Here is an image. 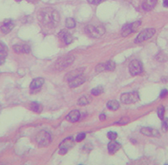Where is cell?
<instances>
[{
	"label": "cell",
	"instance_id": "4fadbf2b",
	"mask_svg": "<svg viewBox=\"0 0 168 165\" xmlns=\"http://www.w3.org/2000/svg\"><path fill=\"white\" fill-rule=\"evenodd\" d=\"M140 132L142 133L143 135H145V136H148V137H160V134L159 132V131L150 128V127H142L140 129Z\"/></svg>",
	"mask_w": 168,
	"mask_h": 165
},
{
	"label": "cell",
	"instance_id": "e0dca14e",
	"mask_svg": "<svg viewBox=\"0 0 168 165\" xmlns=\"http://www.w3.org/2000/svg\"><path fill=\"white\" fill-rule=\"evenodd\" d=\"M44 83V79L43 78H36L35 80H33V81L30 83V89L31 90H37L40 89L42 85Z\"/></svg>",
	"mask_w": 168,
	"mask_h": 165
},
{
	"label": "cell",
	"instance_id": "7402d4cb",
	"mask_svg": "<svg viewBox=\"0 0 168 165\" xmlns=\"http://www.w3.org/2000/svg\"><path fill=\"white\" fill-rule=\"evenodd\" d=\"M76 26V22L73 18L68 17L66 20V27L68 29H73Z\"/></svg>",
	"mask_w": 168,
	"mask_h": 165
},
{
	"label": "cell",
	"instance_id": "9c48e42d",
	"mask_svg": "<svg viewBox=\"0 0 168 165\" xmlns=\"http://www.w3.org/2000/svg\"><path fill=\"white\" fill-rule=\"evenodd\" d=\"M73 145H74V141H73V138L72 137L66 138L64 141L60 145V153L66 154L69 149L72 148Z\"/></svg>",
	"mask_w": 168,
	"mask_h": 165
},
{
	"label": "cell",
	"instance_id": "4316f807",
	"mask_svg": "<svg viewBox=\"0 0 168 165\" xmlns=\"http://www.w3.org/2000/svg\"><path fill=\"white\" fill-rule=\"evenodd\" d=\"M104 70H106V68H105V63H99L98 65H97V67H96L97 73L103 72V71H104Z\"/></svg>",
	"mask_w": 168,
	"mask_h": 165
},
{
	"label": "cell",
	"instance_id": "e575fe53",
	"mask_svg": "<svg viewBox=\"0 0 168 165\" xmlns=\"http://www.w3.org/2000/svg\"><path fill=\"white\" fill-rule=\"evenodd\" d=\"M105 118H106V116H105V114H104V113H102V114H100V120L101 121H104Z\"/></svg>",
	"mask_w": 168,
	"mask_h": 165
},
{
	"label": "cell",
	"instance_id": "f546056e",
	"mask_svg": "<svg viewBox=\"0 0 168 165\" xmlns=\"http://www.w3.org/2000/svg\"><path fill=\"white\" fill-rule=\"evenodd\" d=\"M84 137H85V133L82 132L80 133V134H78L76 137V141L77 142H81L83 139H84Z\"/></svg>",
	"mask_w": 168,
	"mask_h": 165
},
{
	"label": "cell",
	"instance_id": "d590c367",
	"mask_svg": "<svg viewBox=\"0 0 168 165\" xmlns=\"http://www.w3.org/2000/svg\"><path fill=\"white\" fill-rule=\"evenodd\" d=\"M163 5H164L165 7L168 8V0H164L163 1Z\"/></svg>",
	"mask_w": 168,
	"mask_h": 165
},
{
	"label": "cell",
	"instance_id": "6da1fadb",
	"mask_svg": "<svg viewBox=\"0 0 168 165\" xmlns=\"http://www.w3.org/2000/svg\"><path fill=\"white\" fill-rule=\"evenodd\" d=\"M38 19L41 24L48 27H55L60 23V16L59 12L50 8H45L41 10L38 14Z\"/></svg>",
	"mask_w": 168,
	"mask_h": 165
},
{
	"label": "cell",
	"instance_id": "3957f363",
	"mask_svg": "<svg viewBox=\"0 0 168 165\" xmlns=\"http://www.w3.org/2000/svg\"><path fill=\"white\" fill-rule=\"evenodd\" d=\"M36 143L40 146H47L51 143V135L46 131H41L36 135Z\"/></svg>",
	"mask_w": 168,
	"mask_h": 165
},
{
	"label": "cell",
	"instance_id": "8d00e7d4",
	"mask_svg": "<svg viewBox=\"0 0 168 165\" xmlns=\"http://www.w3.org/2000/svg\"><path fill=\"white\" fill-rule=\"evenodd\" d=\"M0 110H1V105H0Z\"/></svg>",
	"mask_w": 168,
	"mask_h": 165
},
{
	"label": "cell",
	"instance_id": "83f0119b",
	"mask_svg": "<svg viewBox=\"0 0 168 165\" xmlns=\"http://www.w3.org/2000/svg\"><path fill=\"white\" fill-rule=\"evenodd\" d=\"M162 130L165 132H166L168 131V118L162 119Z\"/></svg>",
	"mask_w": 168,
	"mask_h": 165
},
{
	"label": "cell",
	"instance_id": "d6986e66",
	"mask_svg": "<svg viewBox=\"0 0 168 165\" xmlns=\"http://www.w3.org/2000/svg\"><path fill=\"white\" fill-rule=\"evenodd\" d=\"M29 108L35 113H40L41 112V110H42V105L38 102H31L30 105H29Z\"/></svg>",
	"mask_w": 168,
	"mask_h": 165
},
{
	"label": "cell",
	"instance_id": "52a82bcc",
	"mask_svg": "<svg viewBox=\"0 0 168 165\" xmlns=\"http://www.w3.org/2000/svg\"><path fill=\"white\" fill-rule=\"evenodd\" d=\"M128 69H129V72L132 75H138L143 71V66L140 60H133L130 61Z\"/></svg>",
	"mask_w": 168,
	"mask_h": 165
},
{
	"label": "cell",
	"instance_id": "836d02e7",
	"mask_svg": "<svg viewBox=\"0 0 168 165\" xmlns=\"http://www.w3.org/2000/svg\"><path fill=\"white\" fill-rule=\"evenodd\" d=\"M128 121H129V119H128V118H127V119H126L125 118H123V119L120 121H118V122H117V124H123L124 125V124L128 123Z\"/></svg>",
	"mask_w": 168,
	"mask_h": 165
},
{
	"label": "cell",
	"instance_id": "30bf717a",
	"mask_svg": "<svg viewBox=\"0 0 168 165\" xmlns=\"http://www.w3.org/2000/svg\"><path fill=\"white\" fill-rule=\"evenodd\" d=\"M15 27V23H14V21L11 20V19H5L4 21V23L2 24V26H1V31L3 34L4 35H6V34H8L11 31L13 28Z\"/></svg>",
	"mask_w": 168,
	"mask_h": 165
},
{
	"label": "cell",
	"instance_id": "8992f818",
	"mask_svg": "<svg viewBox=\"0 0 168 165\" xmlns=\"http://www.w3.org/2000/svg\"><path fill=\"white\" fill-rule=\"evenodd\" d=\"M74 60V57L72 56H66L64 57H61L59 60L56 61L55 68L58 70H62L65 68L71 65Z\"/></svg>",
	"mask_w": 168,
	"mask_h": 165
},
{
	"label": "cell",
	"instance_id": "5b68a950",
	"mask_svg": "<svg viewBox=\"0 0 168 165\" xmlns=\"http://www.w3.org/2000/svg\"><path fill=\"white\" fill-rule=\"evenodd\" d=\"M155 34V29L153 28H148L144 30H142L140 34L136 36L135 39V42L136 43H139V42H142L146 40H148L149 38H151L153 35Z\"/></svg>",
	"mask_w": 168,
	"mask_h": 165
},
{
	"label": "cell",
	"instance_id": "8fae6325",
	"mask_svg": "<svg viewBox=\"0 0 168 165\" xmlns=\"http://www.w3.org/2000/svg\"><path fill=\"white\" fill-rule=\"evenodd\" d=\"M59 38L66 45L70 44L72 42V36L67 29H62L59 33Z\"/></svg>",
	"mask_w": 168,
	"mask_h": 165
},
{
	"label": "cell",
	"instance_id": "1f68e13d",
	"mask_svg": "<svg viewBox=\"0 0 168 165\" xmlns=\"http://www.w3.org/2000/svg\"><path fill=\"white\" fill-rule=\"evenodd\" d=\"M168 94V91L166 90V89H163L161 92H160V98H164V97H166V95Z\"/></svg>",
	"mask_w": 168,
	"mask_h": 165
},
{
	"label": "cell",
	"instance_id": "ffe728a7",
	"mask_svg": "<svg viewBox=\"0 0 168 165\" xmlns=\"http://www.w3.org/2000/svg\"><path fill=\"white\" fill-rule=\"evenodd\" d=\"M107 107L109 109H110V110H113V111H116L117 109L120 107V104H119L118 101L113 100H110L107 103Z\"/></svg>",
	"mask_w": 168,
	"mask_h": 165
},
{
	"label": "cell",
	"instance_id": "2e32d148",
	"mask_svg": "<svg viewBox=\"0 0 168 165\" xmlns=\"http://www.w3.org/2000/svg\"><path fill=\"white\" fill-rule=\"evenodd\" d=\"M158 0H144L142 3V9L146 11H150L155 7Z\"/></svg>",
	"mask_w": 168,
	"mask_h": 165
},
{
	"label": "cell",
	"instance_id": "d4e9b609",
	"mask_svg": "<svg viewBox=\"0 0 168 165\" xmlns=\"http://www.w3.org/2000/svg\"><path fill=\"white\" fill-rule=\"evenodd\" d=\"M103 91H104L103 87H97L92 90V95H95V96H97V95H99V94L103 93Z\"/></svg>",
	"mask_w": 168,
	"mask_h": 165
},
{
	"label": "cell",
	"instance_id": "484cf974",
	"mask_svg": "<svg viewBox=\"0 0 168 165\" xmlns=\"http://www.w3.org/2000/svg\"><path fill=\"white\" fill-rule=\"evenodd\" d=\"M157 113H158V116L160 118V119H164V115H165V107L163 105H160L159 106V108L157 110Z\"/></svg>",
	"mask_w": 168,
	"mask_h": 165
},
{
	"label": "cell",
	"instance_id": "277c9868",
	"mask_svg": "<svg viewBox=\"0 0 168 165\" xmlns=\"http://www.w3.org/2000/svg\"><path fill=\"white\" fill-rule=\"evenodd\" d=\"M140 100V96L137 92H130V93H125L122 94L121 101L123 104H134Z\"/></svg>",
	"mask_w": 168,
	"mask_h": 165
},
{
	"label": "cell",
	"instance_id": "5bb4252c",
	"mask_svg": "<svg viewBox=\"0 0 168 165\" xmlns=\"http://www.w3.org/2000/svg\"><path fill=\"white\" fill-rule=\"evenodd\" d=\"M13 50L17 54H28L30 53V47L28 44H16L13 46Z\"/></svg>",
	"mask_w": 168,
	"mask_h": 165
},
{
	"label": "cell",
	"instance_id": "7c38bea8",
	"mask_svg": "<svg viewBox=\"0 0 168 165\" xmlns=\"http://www.w3.org/2000/svg\"><path fill=\"white\" fill-rule=\"evenodd\" d=\"M85 81V77L81 74L80 75H78L75 78L72 79L71 81H69V87L71 88H74V87H77L80 85H82Z\"/></svg>",
	"mask_w": 168,
	"mask_h": 165
},
{
	"label": "cell",
	"instance_id": "f1b7e54d",
	"mask_svg": "<svg viewBox=\"0 0 168 165\" xmlns=\"http://www.w3.org/2000/svg\"><path fill=\"white\" fill-rule=\"evenodd\" d=\"M107 137H108L109 139L110 140H115L116 137H117V133L115 132H109L107 133Z\"/></svg>",
	"mask_w": 168,
	"mask_h": 165
},
{
	"label": "cell",
	"instance_id": "7a4b0ae2",
	"mask_svg": "<svg viewBox=\"0 0 168 165\" xmlns=\"http://www.w3.org/2000/svg\"><path fill=\"white\" fill-rule=\"evenodd\" d=\"M85 32L88 34L89 36H92L93 38H98L104 35L105 33V29L102 25L94 26V25H87L84 29Z\"/></svg>",
	"mask_w": 168,
	"mask_h": 165
},
{
	"label": "cell",
	"instance_id": "cb8c5ba5",
	"mask_svg": "<svg viewBox=\"0 0 168 165\" xmlns=\"http://www.w3.org/2000/svg\"><path fill=\"white\" fill-rule=\"evenodd\" d=\"M105 68H106V70L113 71L114 69H116V63L114 61H112V60H110V61L105 63Z\"/></svg>",
	"mask_w": 168,
	"mask_h": 165
},
{
	"label": "cell",
	"instance_id": "ac0fdd59",
	"mask_svg": "<svg viewBox=\"0 0 168 165\" xmlns=\"http://www.w3.org/2000/svg\"><path fill=\"white\" fill-rule=\"evenodd\" d=\"M121 147H122L121 144H119L118 142L112 140V142H110V143L108 145L109 152L111 154L116 153L117 150H119V149H121Z\"/></svg>",
	"mask_w": 168,
	"mask_h": 165
},
{
	"label": "cell",
	"instance_id": "d6a6232c",
	"mask_svg": "<svg viewBox=\"0 0 168 165\" xmlns=\"http://www.w3.org/2000/svg\"><path fill=\"white\" fill-rule=\"evenodd\" d=\"M5 56H3V55H0V66L3 65L5 62Z\"/></svg>",
	"mask_w": 168,
	"mask_h": 165
},
{
	"label": "cell",
	"instance_id": "4dcf8cb0",
	"mask_svg": "<svg viewBox=\"0 0 168 165\" xmlns=\"http://www.w3.org/2000/svg\"><path fill=\"white\" fill-rule=\"evenodd\" d=\"M102 1L103 0H87V2H88L89 4H100Z\"/></svg>",
	"mask_w": 168,
	"mask_h": 165
},
{
	"label": "cell",
	"instance_id": "9a60e30c",
	"mask_svg": "<svg viewBox=\"0 0 168 165\" xmlns=\"http://www.w3.org/2000/svg\"><path fill=\"white\" fill-rule=\"evenodd\" d=\"M80 111L78 110H73L71 113H68V115L67 116V120L69 122H72V123H75L77 121L80 119Z\"/></svg>",
	"mask_w": 168,
	"mask_h": 165
},
{
	"label": "cell",
	"instance_id": "603a6c76",
	"mask_svg": "<svg viewBox=\"0 0 168 165\" xmlns=\"http://www.w3.org/2000/svg\"><path fill=\"white\" fill-rule=\"evenodd\" d=\"M8 54V48L7 46L4 44V42H0V55H3V56H7Z\"/></svg>",
	"mask_w": 168,
	"mask_h": 165
},
{
	"label": "cell",
	"instance_id": "ba28073f",
	"mask_svg": "<svg viewBox=\"0 0 168 165\" xmlns=\"http://www.w3.org/2000/svg\"><path fill=\"white\" fill-rule=\"evenodd\" d=\"M141 24V22L140 21H136L135 23H132V24H125L123 28V30H122V35L123 36H128L129 34H131L133 32H136L137 30V29L139 28Z\"/></svg>",
	"mask_w": 168,
	"mask_h": 165
},
{
	"label": "cell",
	"instance_id": "74e56055",
	"mask_svg": "<svg viewBox=\"0 0 168 165\" xmlns=\"http://www.w3.org/2000/svg\"><path fill=\"white\" fill-rule=\"evenodd\" d=\"M28 1H29V0H28Z\"/></svg>",
	"mask_w": 168,
	"mask_h": 165
},
{
	"label": "cell",
	"instance_id": "44dd1931",
	"mask_svg": "<svg viewBox=\"0 0 168 165\" xmlns=\"http://www.w3.org/2000/svg\"><path fill=\"white\" fill-rule=\"evenodd\" d=\"M91 101H92V99H91V98H89V96H87V95H84V96L80 97V100H78V104L80 105H88Z\"/></svg>",
	"mask_w": 168,
	"mask_h": 165
}]
</instances>
